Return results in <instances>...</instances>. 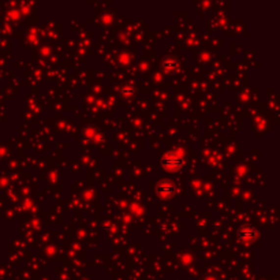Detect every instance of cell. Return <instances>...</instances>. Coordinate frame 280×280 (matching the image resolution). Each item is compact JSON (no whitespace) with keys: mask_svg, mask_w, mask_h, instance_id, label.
<instances>
[{"mask_svg":"<svg viewBox=\"0 0 280 280\" xmlns=\"http://www.w3.org/2000/svg\"><path fill=\"white\" fill-rule=\"evenodd\" d=\"M238 236L242 239V241H252L255 236V229L253 227H242V229L238 231Z\"/></svg>","mask_w":280,"mask_h":280,"instance_id":"obj_1","label":"cell"},{"mask_svg":"<svg viewBox=\"0 0 280 280\" xmlns=\"http://www.w3.org/2000/svg\"><path fill=\"white\" fill-rule=\"evenodd\" d=\"M163 163H164V166L168 167H180L182 166V160L179 159V157H171V156H167V157H164V160H163Z\"/></svg>","mask_w":280,"mask_h":280,"instance_id":"obj_2","label":"cell"}]
</instances>
